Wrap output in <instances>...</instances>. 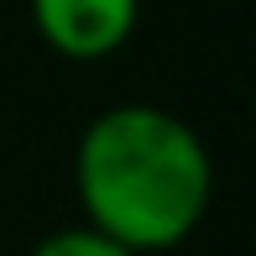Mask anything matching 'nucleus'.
Wrapping results in <instances>:
<instances>
[{"mask_svg":"<svg viewBox=\"0 0 256 256\" xmlns=\"http://www.w3.org/2000/svg\"><path fill=\"white\" fill-rule=\"evenodd\" d=\"M89 230L131 256L168 251L204 220L214 194V162L199 131L157 104H115L78 142L74 162Z\"/></svg>","mask_w":256,"mask_h":256,"instance_id":"nucleus-1","label":"nucleus"},{"mask_svg":"<svg viewBox=\"0 0 256 256\" xmlns=\"http://www.w3.org/2000/svg\"><path fill=\"white\" fill-rule=\"evenodd\" d=\"M32 256H131V251L115 246V240L100 236V230H89V225H74V230H58V236L37 240Z\"/></svg>","mask_w":256,"mask_h":256,"instance_id":"nucleus-3","label":"nucleus"},{"mask_svg":"<svg viewBox=\"0 0 256 256\" xmlns=\"http://www.w3.org/2000/svg\"><path fill=\"white\" fill-rule=\"evenodd\" d=\"M142 0H32L42 42L63 58H104L136 26Z\"/></svg>","mask_w":256,"mask_h":256,"instance_id":"nucleus-2","label":"nucleus"}]
</instances>
